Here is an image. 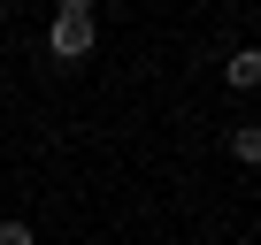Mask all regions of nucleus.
Masks as SVG:
<instances>
[{
	"mask_svg": "<svg viewBox=\"0 0 261 245\" xmlns=\"http://www.w3.org/2000/svg\"><path fill=\"white\" fill-rule=\"evenodd\" d=\"M92 39H100V16L85 8V0H62V8H54V23H46L54 62H85V54H92Z\"/></svg>",
	"mask_w": 261,
	"mask_h": 245,
	"instance_id": "obj_1",
	"label": "nucleus"
},
{
	"mask_svg": "<svg viewBox=\"0 0 261 245\" xmlns=\"http://www.w3.org/2000/svg\"><path fill=\"white\" fill-rule=\"evenodd\" d=\"M223 84H230V92H253V84H261V46H238V54L223 62Z\"/></svg>",
	"mask_w": 261,
	"mask_h": 245,
	"instance_id": "obj_2",
	"label": "nucleus"
},
{
	"mask_svg": "<svg viewBox=\"0 0 261 245\" xmlns=\"http://www.w3.org/2000/svg\"><path fill=\"white\" fill-rule=\"evenodd\" d=\"M230 154L238 161H261V122H238V131H230Z\"/></svg>",
	"mask_w": 261,
	"mask_h": 245,
	"instance_id": "obj_3",
	"label": "nucleus"
},
{
	"mask_svg": "<svg viewBox=\"0 0 261 245\" xmlns=\"http://www.w3.org/2000/svg\"><path fill=\"white\" fill-rule=\"evenodd\" d=\"M0 245H39V237H31V222H23V215H8V222H0Z\"/></svg>",
	"mask_w": 261,
	"mask_h": 245,
	"instance_id": "obj_4",
	"label": "nucleus"
}]
</instances>
